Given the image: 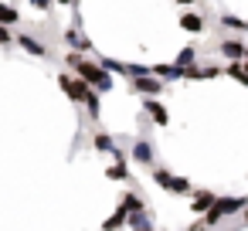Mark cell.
<instances>
[{"instance_id":"cell-15","label":"cell","mask_w":248,"mask_h":231,"mask_svg":"<svg viewBox=\"0 0 248 231\" xmlns=\"http://www.w3.org/2000/svg\"><path fill=\"white\" fill-rule=\"evenodd\" d=\"M221 24H224V28H238V31H248V24H245V21H238V17H231V14H224V17H221Z\"/></svg>"},{"instance_id":"cell-8","label":"cell","mask_w":248,"mask_h":231,"mask_svg":"<svg viewBox=\"0 0 248 231\" xmlns=\"http://www.w3.org/2000/svg\"><path fill=\"white\" fill-rule=\"evenodd\" d=\"M214 200H217V197H214L211 190H197V197H194V204H190V207H194V211H207Z\"/></svg>"},{"instance_id":"cell-18","label":"cell","mask_w":248,"mask_h":231,"mask_svg":"<svg viewBox=\"0 0 248 231\" xmlns=\"http://www.w3.org/2000/svg\"><path fill=\"white\" fill-rule=\"evenodd\" d=\"M102 68H106V72H119V75H123V72H129L123 62H112V58H106V62H102Z\"/></svg>"},{"instance_id":"cell-22","label":"cell","mask_w":248,"mask_h":231,"mask_svg":"<svg viewBox=\"0 0 248 231\" xmlns=\"http://www.w3.org/2000/svg\"><path fill=\"white\" fill-rule=\"evenodd\" d=\"M31 7H34V11H48V7H51V0H31Z\"/></svg>"},{"instance_id":"cell-23","label":"cell","mask_w":248,"mask_h":231,"mask_svg":"<svg viewBox=\"0 0 248 231\" xmlns=\"http://www.w3.org/2000/svg\"><path fill=\"white\" fill-rule=\"evenodd\" d=\"M170 190H187V180H184V177H173V187H170Z\"/></svg>"},{"instance_id":"cell-4","label":"cell","mask_w":248,"mask_h":231,"mask_svg":"<svg viewBox=\"0 0 248 231\" xmlns=\"http://www.w3.org/2000/svg\"><path fill=\"white\" fill-rule=\"evenodd\" d=\"M133 89H136V92H143V95H156V92L163 89V82H160V78H153V75H136V78H133Z\"/></svg>"},{"instance_id":"cell-20","label":"cell","mask_w":248,"mask_h":231,"mask_svg":"<svg viewBox=\"0 0 248 231\" xmlns=\"http://www.w3.org/2000/svg\"><path fill=\"white\" fill-rule=\"evenodd\" d=\"M123 207H126V211H140L143 204H140V197H136V194H126V200H123Z\"/></svg>"},{"instance_id":"cell-12","label":"cell","mask_w":248,"mask_h":231,"mask_svg":"<svg viewBox=\"0 0 248 231\" xmlns=\"http://www.w3.org/2000/svg\"><path fill=\"white\" fill-rule=\"evenodd\" d=\"M221 51H224L228 58H241V55H245V48H241L238 41H224V45H221Z\"/></svg>"},{"instance_id":"cell-13","label":"cell","mask_w":248,"mask_h":231,"mask_svg":"<svg viewBox=\"0 0 248 231\" xmlns=\"http://www.w3.org/2000/svg\"><path fill=\"white\" fill-rule=\"evenodd\" d=\"M116 156H119V163H116V167H109V177H112V180H123L129 170L123 167V153H119V150H116Z\"/></svg>"},{"instance_id":"cell-14","label":"cell","mask_w":248,"mask_h":231,"mask_svg":"<svg viewBox=\"0 0 248 231\" xmlns=\"http://www.w3.org/2000/svg\"><path fill=\"white\" fill-rule=\"evenodd\" d=\"M153 177H156V184H160L163 190H170V187H173V173H167V170H156Z\"/></svg>"},{"instance_id":"cell-9","label":"cell","mask_w":248,"mask_h":231,"mask_svg":"<svg viewBox=\"0 0 248 231\" xmlns=\"http://www.w3.org/2000/svg\"><path fill=\"white\" fill-rule=\"evenodd\" d=\"M133 156H136L140 163H150V160H153V146H150V143H136V146H133Z\"/></svg>"},{"instance_id":"cell-6","label":"cell","mask_w":248,"mask_h":231,"mask_svg":"<svg viewBox=\"0 0 248 231\" xmlns=\"http://www.w3.org/2000/svg\"><path fill=\"white\" fill-rule=\"evenodd\" d=\"M146 112H150V119H153L156 126H167V123H170V116H167V109H163L160 102H153V99L146 102Z\"/></svg>"},{"instance_id":"cell-21","label":"cell","mask_w":248,"mask_h":231,"mask_svg":"<svg viewBox=\"0 0 248 231\" xmlns=\"http://www.w3.org/2000/svg\"><path fill=\"white\" fill-rule=\"evenodd\" d=\"M190 62H194V48H184L180 58H177V65H190Z\"/></svg>"},{"instance_id":"cell-10","label":"cell","mask_w":248,"mask_h":231,"mask_svg":"<svg viewBox=\"0 0 248 231\" xmlns=\"http://www.w3.org/2000/svg\"><path fill=\"white\" fill-rule=\"evenodd\" d=\"M123 224H126V207H119V211H116L102 228H106V231H116V228H123Z\"/></svg>"},{"instance_id":"cell-1","label":"cell","mask_w":248,"mask_h":231,"mask_svg":"<svg viewBox=\"0 0 248 231\" xmlns=\"http://www.w3.org/2000/svg\"><path fill=\"white\" fill-rule=\"evenodd\" d=\"M68 65L78 72V78H85V82H89V85H95L99 92H109V89H112V78H109L102 68H95L92 62H85L78 51H72V55H68Z\"/></svg>"},{"instance_id":"cell-2","label":"cell","mask_w":248,"mask_h":231,"mask_svg":"<svg viewBox=\"0 0 248 231\" xmlns=\"http://www.w3.org/2000/svg\"><path fill=\"white\" fill-rule=\"evenodd\" d=\"M245 207V197H231V200H214L211 207H207V228H214V224H221V217L224 214H231V211H241Z\"/></svg>"},{"instance_id":"cell-16","label":"cell","mask_w":248,"mask_h":231,"mask_svg":"<svg viewBox=\"0 0 248 231\" xmlns=\"http://www.w3.org/2000/svg\"><path fill=\"white\" fill-rule=\"evenodd\" d=\"M156 75H160V78H177V75H180V68H177V65H160V68H156Z\"/></svg>"},{"instance_id":"cell-25","label":"cell","mask_w":248,"mask_h":231,"mask_svg":"<svg viewBox=\"0 0 248 231\" xmlns=\"http://www.w3.org/2000/svg\"><path fill=\"white\" fill-rule=\"evenodd\" d=\"M245 224H248V214H245Z\"/></svg>"},{"instance_id":"cell-7","label":"cell","mask_w":248,"mask_h":231,"mask_svg":"<svg viewBox=\"0 0 248 231\" xmlns=\"http://www.w3.org/2000/svg\"><path fill=\"white\" fill-rule=\"evenodd\" d=\"M180 28L190 31V34H201V31H204V17H197V14H184V17H180Z\"/></svg>"},{"instance_id":"cell-26","label":"cell","mask_w":248,"mask_h":231,"mask_svg":"<svg viewBox=\"0 0 248 231\" xmlns=\"http://www.w3.org/2000/svg\"><path fill=\"white\" fill-rule=\"evenodd\" d=\"M140 231H146V228H140Z\"/></svg>"},{"instance_id":"cell-19","label":"cell","mask_w":248,"mask_h":231,"mask_svg":"<svg viewBox=\"0 0 248 231\" xmlns=\"http://www.w3.org/2000/svg\"><path fill=\"white\" fill-rule=\"evenodd\" d=\"M85 106H89V112H92V119H95V116H99V95L89 92V95H85Z\"/></svg>"},{"instance_id":"cell-11","label":"cell","mask_w":248,"mask_h":231,"mask_svg":"<svg viewBox=\"0 0 248 231\" xmlns=\"http://www.w3.org/2000/svg\"><path fill=\"white\" fill-rule=\"evenodd\" d=\"M0 24H4V28L17 24V11H14V7H7V4H0Z\"/></svg>"},{"instance_id":"cell-5","label":"cell","mask_w":248,"mask_h":231,"mask_svg":"<svg viewBox=\"0 0 248 231\" xmlns=\"http://www.w3.org/2000/svg\"><path fill=\"white\" fill-rule=\"evenodd\" d=\"M17 45H21L28 55H34V58H45V55H48V48H45L41 41H34L31 34H17Z\"/></svg>"},{"instance_id":"cell-17","label":"cell","mask_w":248,"mask_h":231,"mask_svg":"<svg viewBox=\"0 0 248 231\" xmlns=\"http://www.w3.org/2000/svg\"><path fill=\"white\" fill-rule=\"evenodd\" d=\"M95 150H116V146H112V136H106V133H95Z\"/></svg>"},{"instance_id":"cell-3","label":"cell","mask_w":248,"mask_h":231,"mask_svg":"<svg viewBox=\"0 0 248 231\" xmlns=\"http://www.w3.org/2000/svg\"><path fill=\"white\" fill-rule=\"evenodd\" d=\"M58 85L65 89V95H68L72 102H85V95L92 92V85H89L85 78H72V75H62V78H58Z\"/></svg>"},{"instance_id":"cell-24","label":"cell","mask_w":248,"mask_h":231,"mask_svg":"<svg viewBox=\"0 0 248 231\" xmlns=\"http://www.w3.org/2000/svg\"><path fill=\"white\" fill-rule=\"evenodd\" d=\"M177 4H194V0H177Z\"/></svg>"}]
</instances>
